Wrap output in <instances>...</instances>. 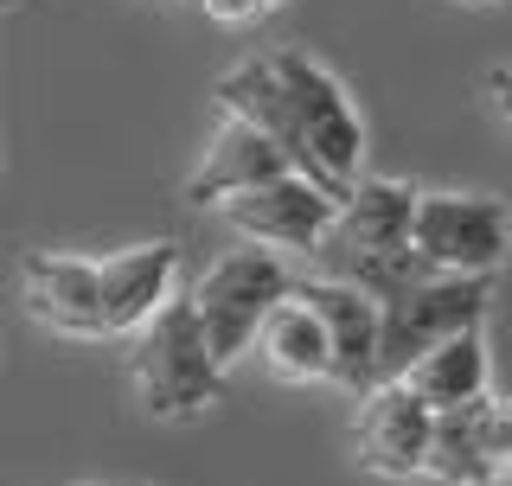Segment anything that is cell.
<instances>
[{
  "mask_svg": "<svg viewBox=\"0 0 512 486\" xmlns=\"http://www.w3.org/2000/svg\"><path fill=\"white\" fill-rule=\"evenodd\" d=\"M333 212H340V199H333L327 186L301 180V173H282V180H269L256 192H237V199L218 205V218L244 243H256V250H301V256L320 250Z\"/></svg>",
  "mask_w": 512,
  "mask_h": 486,
  "instance_id": "8992f818",
  "label": "cell"
},
{
  "mask_svg": "<svg viewBox=\"0 0 512 486\" xmlns=\"http://www.w3.org/2000/svg\"><path fill=\"white\" fill-rule=\"evenodd\" d=\"M218 109H224V116H237V122H250L256 135H269L288 154V167H295L301 180H314L308 141H301L295 109H288V96L276 84V71H269V58H237L231 71L218 77Z\"/></svg>",
  "mask_w": 512,
  "mask_h": 486,
  "instance_id": "4fadbf2b",
  "label": "cell"
},
{
  "mask_svg": "<svg viewBox=\"0 0 512 486\" xmlns=\"http://www.w3.org/2000/svg\"><path fill=\"white\" fill-rule=\"evenodd\" d=\"M410 243L442 275H493L506 263L512 218L487 192H416V231Z\"/></svg>",
  "mask_w": 512,
  "mask_h": 486,
  "instance_id": "5b68a950",
  "label": "cell"
},
{
  "mask_svg": "<svg viewBox=\"0 0 512 486\" xmlns=\"http://www.w3.org/2000/svg\"><path fill=\"white\" fill-rule=\"evenodd\" d=\"M480 410H487V397H474V403H461V410H442L436 416L429 461H423L429 480H442V486H493V480H500L487 442H480Z\"/></svg>",
  "mask_w": 512,
  "mask_h": 486,
  "instance_id": "2e32d148",
  "label": "cell"
},
{
  "mask_svg": "<svg viewBox=\"0 0 512 486\" xmlns=\"http://www.w3.org/2000/svg\"><path fill=\"white\" fill-rule=\"evenodd\" d=\"M282 173H295V167H288V154L276 148V141L256 135L250 122L224 116V128L212 135V148H205V160L192 167V180H186V205H205V212H218L224 199H237V192H256V186L282 180Z\"/></svg>",
  "mask_w": 512,
  "mask_h": 486,
  "instance_id": "7c38bea8",
  "label": "cell"
},
{
  "mask_svg": "<svg viewBox=\"0 0 512 486\" xmlns=\"http://www.w3.org/2000/svg\"><path fill=\"white\" fill-rule=\"evenodd\" d=\"M269 71L295 109V128L308 141V160H314V186H327L333 199H346L359 186V167H365V128L352 116L346 90L333 71H320L308 52H269Z\"/></svg>",
  "mask_w": 512,
  "mask_h": 486,
  "instance_id": "3957f363",
  "label": "cell"
},
{
  "mask_svg": "<svg viewBox=\"0 0 512 486\" xmlns=\"http://www.w3.org/2000/svg\"><path fill=\"white\" fill-rule=\"evenodd\" d=\"M295 301H308L320 314V327L333 339V384L352 397H372L384 384V314L372 295H359L352 282H295Z\"/></svg>",
  "mask_w": 512,
  "mask_h": 486,
  "instance_id": "ba28073f",
  "label": "cell"
},
{
  "mask_svg": "<svg viewBox=\"0 0 512 486\" xmlns=\"http://www.w3.org/2000/svg\"><path fill=\"white\" fill-rule=\"evenodd\" d=\"M429 435H436V416H429L404 384H378L372 397H359V416H352V455H359L365 474L416 480L423 461H429Z\"/></svg>",
  "mask_w": 512,
  "mask_h": 486,
  "instance_id": "30bf717a",
  "label": "cell"
},
{
  "mask_svg": "<svg viewBox=\"0 0 512 486\" xmlns=\"http://www.w3.org/2000/svg\"><path fill=\"white\" fill-rule=\"evenodd\" d=\"M404 391L423 403L429 416H442V410H461V403H474V397H487V339L480 333H455V339H442L436 352H423L404 378Z\"/></svg>",
  "mask_w": 512,
  "mask_h": 486,
  "instance_id": "5bb4252c",
  "label": "cell"
},
{
  "mask_svg": "<svg viewBox=\"0 0 512 486\" xmlns=\"http://www.w3.org/2000/svg\"><path fill=\"white\" fill-rule=\"evenodd\" d=\"M276 7H282V0H263V13H276Z\"/></svg>",
  "mask_w": 512,
  "mask_h": 486,
  "instance_id": "44dd1931",
  "label": "cell"
},
{
  "mask_svg": "<svg viewBox=\"0 0 512 486\" xmlns=\"http://www.w3.org/2000/svg\"><path fill=\"white\" fill-rule=\"evenodd\" d=\"M173 275H180V243H135V250H116L109 263H96L103 339H135L173 301Z\"/></svg>",
  "mask_w": 512,
  "mask_h": 486,
  "instance_id": "8fae6325",
  "label": "cell"
},
{
  "mask_svg": "<svg viewBox=\"0 0 512 486\" xmlns=\"http://www.w3.org/2000/svg\"><path fill=\"white\" fill-rule=\"evenodd\" d=\"M500 480H506V486H512V461H506V467H500Z\"/></svg>",
  "mask_w": 512,
  "mask_h": 486,
  "instance_id": "ffe728a7",
  "label": "cell"
},
{
  "mask_svg": "<svg viewBox=\"0 0 512 486\" xmlns=\"http://www.w3.org/2000/svg\"><path fill=\"white\" fill-rule=\"evenodd\" d=\"M410 231H416V186H404V180H359L340 199V212H333L327 237H320L314 263H320V275L340 282V275L352 263H365V256L404 250Z\"/></svg>",
  "mask_w": 512,
  "mask_h": 486,
  "instance_id": "52a82bcc",
  "label": "cell"
},
{
  "mask_svg": "<svg viewBox=\"0 0 512 486\" xmlns=\"http://www.w3.org/2000/svg\"><path fill=\"white\" fill-rule=\"evenodd\" d=\"M20 301L58 339H103V282L90 256L26 250L20 256Z\"/></svg>",
  "mask_w": 512,
  "mask_h": 486,
  "instance_id": "9c48e42d",
  "label": "cell"
},
{
  "mask_svg": "<svg viewBox=\"0 0 512 486\" xmlns=\"http://www.w3.org/2000/svg\"><path fill=\"white\" fill-rule=\"evenodd\" d=\"M128 384L141 410L160 423H192L212 403H224V365L205 346V327L192 314V295H173L128 346Z\"/></svg>",
  "mask_w": 512,
  "mask_h": 486,
  "instance_id": "6da1fadb",
  "label": "cell"
},
{
  "mask_svg": "<svg viewBox=\"0 0 512 486\" xmlns=\"http://www.w3.org/2000/svg\"><path fill=\"white\" fill-rule=\"evenodd\" d=\"M205 13H212V20H224V26H244V20H256V13H263V0H205Z\"/></svg>",
  "mask_w": 512,
  "mask_h": 486,
  "instance_id": "ac0fdd59",
  "label": "cell"
},
{
  "mask_svg": "<svg viewBox=\"0 0 512 486\" xmlns=\"http://www.w3.org/2000/svg\"><path fill=\"white\" fill-rule=\"evenodd\" d=\"M295 295V282H288L282 256L276 250H224L212 269L199 275V288H192V314H199L205 327V346H212L218 365H237L244 352H256V333H263V320L276 314V307Z\"/></svg>",
  "mask_w": 512,
  "mask_h": 486,
  "instance_id": "7a4b0ae2",
  "label": "cell"
},
{
  "mask_svg": "<svg viewBox=\"0 0 512 486\" xmlns=\"http://www.w3.org/2000/svg\"><path fill=\"white\" fill-rule=\"evenodd\" d=\"M480 442H487L493 467L512 461V397H487V410H480Z\"/></svg>",
  "mask_w": 512,
  "mask_h": 486,
  "instance_id": "e0dca14e",
  "label": "cell"
},
{
  "mask_svg": "<svg viewBox=\"0 0 512 486\" xmlns=\"http://www.w3.org/2000/svg\"><path fill=\"white\" fill-rule=\"evenodd\" d=\"M256 352H263V365L276 371L288 384H314V378H333V339L320 327V314L308 301L288 295L276 314L263 320V333H256Z\"/></svg>",
  "mask_w": 512,
  "mask_h": 486,
  "instance_id": "9a60e30c",
  "label": "cell"
},
{
  "mask_svg": "<svg viewBox=\"0 0 512 486\" xmlns=\"http://www.w3.org/2000/svg\"><path fill=\"white\" fill-rule=\"evenodd\" d=\"M487 295H493V275H436V282L384 301L378 307L384 314V384H397L423 352H436L442 339L480 333Z\"/></svg>",
  "mask_w": 512,
  "mask_h": 486,
  "instance_id": "277c9868",
  "label": "cell"
},
{
  "mask_svg": "<svg viewBox=\"0 0 512 486\" xmlns=\"http://www.w3.org/2000/svg\"><path fill=\"white\" fill-rule=\"evenodd\" d=\"M487 96H493V109L512 122V71H506V64H500V71H487Z\"/></svg>",
  "mask_w": 512,
  "mask_h": 486,
  "instance_id": "d6986e66",
  "label": "cell"
}]
</instances>
